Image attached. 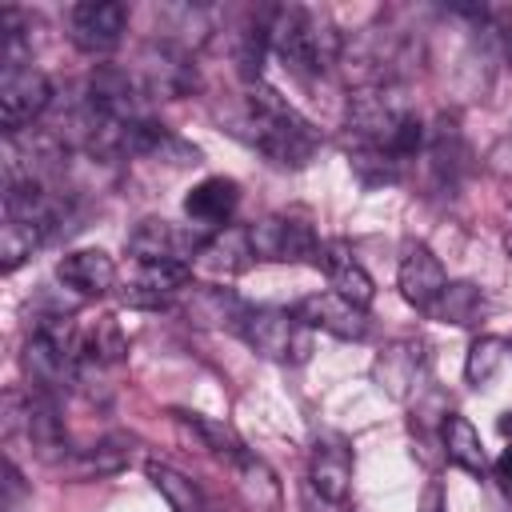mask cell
<instances>
[{"mask_svg":"<svg viewBox=\"0 0 512 512\" xmlns=\"http://www.w3.org/2000/svg\"><path fill=\"white\" fill-rule=\"evenodd\" d=\"M100 116L116 120V124H136V120H148V92L140 88L136 72L128 68H116V64H96L84 80V92H80Z\"/></svg>","mask_w":512,"mask_h":512,"instance_id":"cell-10","label":"cell"},{"mask_svg":"<svg viewBox=\"0 0 512 512\" xmlns=\"http://www.w3.org/2000/svg\"><path fill=\"white\" fill-rule=\"evenodd\" d=\"M268 48L284 60L288 72H296L300 80L324 76L332 64H340L344 56V32H336V24L304 4H280L268 8Z\"/></svg>","mask_w":512,"mask_h":512,"instance_id":"cell-2","label":"cell"},{"mask_svg":"<svg viewBox=\"0 0 512 512\" xmlns=\"http://www.w3.org/2000/svg\"><path fill=\"white\" fill-rule=\"evenodd\" d=\"M40 244H48L40 228L4 216V228H0V268H4V272H16V268L32 256V248H40Z\"/></svg>","mask_w":512,"mask_h":512,"instance_id":"cell-32","label":"cell"},{"mask_svg":"<svg viewBox=\"0 0 512 512\" xmlns=\"http://www.w3.org/2000/svg\"><path fill=\"white\" fill-rule=\"evenodd\" d=\"M56 276L76 296H104L116 288V264L104 248H76L56 264Z\"/></svg>","mask_w":512,"mask_h":512,"instance_id":"cell-20","label":"cell"},{"mask_svg":"<svg viewBox=\"0 0 512 512\" xmlns=\"http://www.w3.org/2000/svg\"><path fill=\"white\" fill-rule=\"evenodd\" d=\"M496 428H500V432H504V436H508V440H512V412H504V416H500V420H496Z\"/></svg>","mask_w":512,"mask_h":512,"instance_id":"cell-38","label":"cell"},{"mask_svg":"<svg viewBox=\"0 0 512 512\" xmlns=\"http://www.w3.org/2000/svg\"><path fill=\"white\" fill-rule=\"evenodd\" d=\"M420 512H444V488H440V480H428V484H424Z\"/></svg>","mask_w":512,"mask_h":512,"instance_id":"cell-37","label":"cell"},{"mask_svg":"<svg viewBox=\"0 0 512 512\" xmlns=\"http://www.w3.org/2000/svg\"><path fill=\"white\" fill-rule=\"evenodd\" d=\"M240 336L252 352H260L264 360H276V364H304L312 352L308 324L288 308H248Z\"/></svg>","mask_w":512,"mask_h":512,"instance_id":"cell-6","label":"cell"},{"mask_svg":"<svg viewBox=\"0 0 512 512\" xmlns=\"http://www.w3.org/2000/svg\"><path fill=\"white\" fill-rule=\"evenodd\" d=\"M348 164L352 172L376 188V184H396L404 176V160H396L388 148H376V144H348Z\"/></svg>","mask_w":512,"mask_h":512,"instance_id":"cell-29","label":"cell"},{"mask_svg":"<svg viewBox=\"0 0 512 512\" xmlns=\"http://www.w3.org/2000/svg\"><path fill=\"white\" fill-rule=\"evenodd\" d=\"M124 352H128V340H124V328L116 316H100L80 328V340H76L80 364H120Z\"/></svg>","mask_w":512,"mask_h":512,"instance_id":"cell-26","label":"cell"},{"mask_svg":"<svg viewBox=\"0 0 512 512\" xmlns=\"http://www.w3.org/2000/svg\"><path fill=\"white\" fill-rule=\"evenodd\" d=\"M228 468H232L236 500H240L248 512H284V488H280L276 472L268 468V460L244 452V456H236Z\"/></svg>","mask_w":512,"mask_h":512,"instance_id":"cell-19","label":"cell"},{"mask_svg":"<svg viewBox=\"0 0 512 512\" xmlns=\"http://www.w3.org/2000/svg\"><path fill=\"white\" fill-rule=\"evenodd\" d=\"M492 476H496V484H500V488L512 496V444H508V448L496 456V464H492Z\"/></svg>","mask_w":512,"mask_h":512,"instance_id":"cell-36","label":"cell"},{"mask_svg":"<svg viewBox=\"0 0 512 512\" xmlns=\"http://www.w3.org/2000/svg\"><path fill=\"white\" fill-rule=\"evenodd\" d=\"M504 248H508V256H512V232H508V236H504Z\"/></svg>","mask_w":512,"mask_h":512,"instance_id":"cell-39","label":"cell"},{"mask_svg":"<svg viewBox=\"0 0 512 512\" xmlns=\"http://www.w3.org/2000/svg\"><path fill=\"white\" fill-rule=\"evenodd\" d=\"M0 424H4V440H24L32 456H40L44 464H60L72 456L56 400L36 388H8Z\"/></svg>","mask_w":512,"mask_h":512,"instance_id":"cell-3","label":"cell"},{"mask_svg":"<svg viewBox=\"0 0 512 512\" xmlns=\"http://www.w3.org/2000/svg\"><path fill=\"white\" fill-rule=\"evenodd\" d=\"M440 444H444V460H448V464H456L460 472L484 480L488 456H484L480 432H476L460 412H444V420H440Z\"/></svg>","mask_w":512,"mask_h":512,"instance_id":"cell-25","label":"cell"},{"mask_svg":"<svg viewBox=\"0 0 512 512\" xmlns=\"http://www.w3.org/2000/svg\"><path fill=\"white\" fill-rule=\"evenodd\" d=\"M252 260H256V252H252L248 228L228 224V228H220V232L208 236V244H204V248L196 252V260H192V272H196L204 284H224V280L240 276Z\"/></svg>","mask_w":512,"mask_h":512,"instance_id":"cell-18","label":"cell"},{"mask_svg":"<svg viewBox=\"0 0 512 512\" xmlns=\"http://www.w3.org/2000/svg\"><path fill=\"white\" fill-rule=\"evenodd\" d=\"M128 32V8L120 0H80L68 8V40L88 52L104 56L112 52Z\"/></svg>","mask_w":512,"mask_h":512,"instance_id":"cell-11","label":"cell"},{"mask_svg":"<svg viewBox=\"0 0 512 512\" xmlns=\"http://www.w3.org/2000/svg\"><path fill=\"white\" fill-rule=\"evenodd\" d=\"M308 328H320L336 340H368L372 332V316L368 308L352 304L348 296L340 292H312V296H300L296 308H292Z\"/></svg>","mask_w":512,"mask_h":512,"instance_id":"cell-15","label":"cell"},{"mask_svg":"<svg viewBox=\"0 0 512 512\" xmlns=\"http://www.w3.org/2000/svg\"><path fill=\"white\" fill-rule=\"evenodd\" d=\"M416 112L400 96L396 84H372V88H352L348 96V132L352 144H376L392 152L396 132L412 120Z\"/></svg>","mask_w":512,"mask_h":512,"instance_id":"cell-4","label":"cell"},{"mask_svg":"<svg viewBox=\"0 0 512 512\" xmlns=\"http://www.w3.org/2000/svg\"><path fill=\"white\" fill-rule=\"evenodd\" d=\"M424 152H428V168H432V180L448 192L460 188V180L472 172V148L456 124V116L440 112L436 124L428 128V140H424Z\"/></svg>","mask_w":512,"mask_h":512,"instance_id":"cell-17","label":"cell"},{"mask_svg":"<svg viewBox=\"0 0 512 512\" xmlns=\"http://www.w3.org/2000/svg\"><path fill=\"white\" fill-rule=\"evenodd\" d=\"M52 100H56L52 80L36 64L0 68V124H4V136L28 132L32 120H40L52 108Z\"/></svg>","mask_w":512,"mask_h":512,"instance_id":"cell-7","label":"cell"},{"mask_svg":"<svg viewBox=\"0 0 512 512\" xmlns=\"http://www.w3.org/2000/svg\"><path fill=\"white\" fill-rule=\"evenodd\" d=\"M20 364H24V376H28V388L60 400L68 392L80 388V372L84 364L76 360V352L52 336H40V332H28L24 340V352H20Z\"/></svg>","mask_w":512,"mask_h":512,"instance_id":"cell-8","label":"cell"},{"mask_svg":"<svg viewBox=\"0 0 512 512\" xmlns=\"http://www.w3.org/2000/svg\"><path fill=\"white\" fill-rule=\"evenodd\" d=\"M396 284H400V296L416 312H428L436 304V296L448 288V272H444L440 256L424 240H404L400 264H396Z\"/></svg>","mask_w":512,"mask_h":512,"instance_id":"cell-16","label":"cell"},{"mask_svg":"<svg viewBox=\"0 0 512 512\" xmlns=\"http://www.w3.org/2000/svg\"><path fill=\"white\" fill-rule=\"evenodd\" d=\"M208 236L212 232H200V228H184V224L148 216V220H140L128 232V252L136 256V264H188L192 268V260L208 244Z\"/></svg>","mask_w":512,"mask_h":512,"instance_id":"cell-9","label":"cell"},{"mask_svg":"<svg viewBox=\"0 0 512 512\" xmlns=\"http://www.w3.org/2000/svg\"><path fill=\"white\" fill-rule=\"evenodd\" d=\"M236 204H240V184L228 180V176H208V180H200V184L184 196L188 220L200 224V228H216V232L228 228Z\"/></svg>","mask_w":512,"mask_h":512,"instance_id":"cell-21","label":"cell"},{"mask_svg":"<svg viewBox=\"0 0 512 512\" xmlns=\"http://www.w3.org/2000/svg\"><path fill=\"white\" fill-rule=\"evenodd\" d=\"M128 460H132L128 436H104L100 444L80 452V476H112V472L128 468Z\"/></svg>","mask_w":512,"mask_h":512,"instance_id":"cell-33","label":"cell"},{"mask_svg":"<svg viewBox=\"0 0 512 512\" xmlns=\"http://www.w3.org/2000/svg\"><path fill=\"white\" fill-rule=\"evenodd\" d=\"M316 264L328 272V280H332V288H336L340 296H348V300L360 304V308L372 304L376 284H372V276L364 272V264L352 256V248H348L344 240H328V244H320Z\"/></svg>","mask_w":512,"mask_h":512,"instance_id":"cell-22","label":"cell"},{"mask_svg":"<svg viewBox=\"0 0 512 512\" xmlns=\"http://www.w3.org/2000/svg\"><path fill=\"white\" fill-rule=\"evenodd\" d=\"M248 240H252L256 260H276V264L312 260L316 264V256H320L316 232L296 216H264V220L248 224Z\"/></svg>","mask_w":512,"mask_h":512,"instance_id":"cell-13","label":"cell"},{"mask_svg":"<svg viewBox=\"0 0 512 512\" xmlns=\"http://www.w3.org/2000/svg\"><path fill=\"white\" fill-rule=\"evenodd\" d=\"M224 128L252 144L260 156H268L276 168H304L320 144V132L264 80L248 84L240 112L224 116Z\"/></svg>","mask_w":512,"mask_h":512,"instance_id":"cell-1","label":"cell"},{"mask_svg":"<svg viewBox=\"0 0 512 512\" xmlns=\"http://www.w3.org/2000/svg\"><path fill=\"white\" fill-rule=\"evenodd\" d=\"M488 296L484 288H476L472 280H448V288L436 296V304L424 312L428 320H440V324H452V328H472L488 316Z\"/></svg>","mask_w":512,"mask_h":512,"instance_id":"cell-24","label":"cell"},{"mask_svg":"<svg viewBox=\"0 0 512 512\" xmlns=\"http://www.w3.org/2000/svg\"><path fill=\"white\" fill-rule=\"evenodd\" d=\"M372 380L392 396V400H412L420 384L428 380V344L416 336H400L384 344L372 360Z\"/></svg>","mask_w":512,"mask_h":512,"instance_id":"cell-12","label":"cell"},{"mask_svg":"<svg viewBox=\"0 0 512 512\" xmlns=\"http://www.w3.org/2000/svg\"><path fill=\"white\" fill-rule=\"evenodd\" d=\"M352 468H356L352 444L340 432H316L312 452H308V488L320 500L344 508L348 488H352Z\"/></svg>","mask_w":512,"mask_h":512,"instance_id":"cell-14","label":"cell"},{"mask_svg":"<svg viewBox=\"0 0 512 512\" xmlns=\"http://www.w3.org/2000/svg\"><path fill=\"white\" fill-rule=\"evenodd\" d=\"M184 312H188L192 324L240 332V324H244V316H248V304H244L240 296H232L228 288H220V284H192Z\"/></svg>","mask_w":512,"mask_h":512,"instance_id":"cell-23","label":"cell"},{"mask_svg":"<svg viewBox=\"0 0 512 512\" xmlns=\"http://www.w3.org/2000/svg\"><path fill=\"white\" fill-rule=\"evenodd\" d=\"M356 512H364V508H356Z\"/></svg>","mask_w":512,"mask_h":512,"instance_id":"cell-40","label":"cell"},{"mask_svg":"<svg viewBox=\"0 0 512 512\" xmlns=\"http://www.w3.org/2000/svg\"><path fill=\"white\" fill-rule=\"evenodd\" d=\"M504 356H508V344H504L500 336H476V340L468 344V356H464V376H468V384H472V388H484V384L500 372Z\"/></svg>","mask_w":512,"mask_h":512,"instance_id":"cell-31","label":"cell"},{"mask_svg":"<svg viewBox=\"0 0 512 512\" xmlns=\"http://www.w3.org/2000/svg\"><path fill=\"white\" fill-rule=\"evenodd\" d=\"M264 48H268V20L264 24H244L236 36H232V60H236V72L244 84H260V72H264Z\"/></svg>","mask_w":512,"mask_h":512,"instance_id":"cell-30","label":"cell"},{"mask_svg":"<svg viewBox=\"0 0 512 512\" xmlns=\"http://www.w3.org/2000/svg\"><path fill=\"white\" fill-rule=\"evenodd\" d=\"M136 80L148 92V100H184V96H192L200 88V72L192 64V52L172 36L140 44Z\"/></svg>","mask_w":512,"mask_h":512,"instance_id":"cell-5","label":"cell"},{"mask_svg":"<svg viewBox=\"0 0 512 512\" xmlns=\"http://www.w3.org/2000/svg\"><path fill=\"white\" fill-rule=\"evenodd\" d=\"M492 20V32H496V44L504 52V60L512 64V12H488Z\"/></svg>","mask_w":512,"mask_h":512,"instance_id":"cell-35","label":"cell"},{"mask_svg":"<svg viewBox=\"0 0 512 512\" xmlns=\"http://www.w3.org/2000/svg\"><path fill=\"white\" fill-rule=\"evenodd\" d=\"M144 472H148L152 488L164 496V504H168L172 512H208L204 492L196 488V480H192V476L176 472V468H172V464H164V460H148V464H144Z\"/></svg>","mask_w":512,"mask_h":512,"instance_id":"cell-27","label":"cell"},{"mask_svg":"<svg viewBox=\"0 0 512 512\" xmlns=\"http://www.w3.org/2000/svg\"><path fill=\"white\" fill-rule=\"evenodd\" d=\"M176 424H184V428L200 440L204 452H212V456H220V460H228V464L248 452V448L240 444V436L232 432V424H224V420H212V416H200V412H176Z\"/></svg>","mask_w":512,"mask_h":512,"instance_id":"cell-28","label":"cell"},{"mask_svg":"<svg viewBox=\"0 0 512 512\" xmlns=\"http://www.w3.org/2000/svg\"><path fill=\"white\" fill-rule=\"evenodd\" d=\"M484 168H488L496 180L512 184V132H504V136L492 140V148L484 152Z\"/></svg>","mask_w":512,"mask_h":512,"instance_id":"cell-34","label":"cell"}]
</instances>
